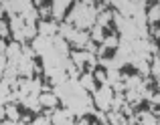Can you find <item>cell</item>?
<instances>
[{"mask_svg": "<svg viewBox=\"0 0 160 125\" xmlns=\"http://www.w3.org/2000/svg\"><path fill=\"white\" fill-rule=\"evenodd\" d=\"M95 18H98V8L89 6V4H83L77 0V4L71 8L69 16H67V24L85 30V28H91L95 24Z\"/></svg>", "mask_w": 160, "mask_h": 125, "instance_id": "cell-1", "label": "cell"}, {"mask_svg": "<svg viewBox=\"0 0 160 125\" xmlns=\"http://www.w3.org/2000/svg\"><path fill=\"white\" fill-rule=\"evenodd\" d=\"M59 36L61 39H65L67 40V44H73V47H77V49H85V44L89 43V35H87L85 30H81V28H75V26H71V24H67V22H63L61 26H59Z\"/></svg>", "mask_w": 160, "mask_h": 125, "instance_id": "cell-2", "label": "cell"}, {"mask_svg": "<svg viewBox=\"0 0 160 125\" xmlns=\"http://www.w3.org/2000/svg\"><path fill=\"white\" fill-rule=\"evenodd\" d=\"M112 99H113V89L109 85H102L99 89L93 91V105L98 111H103V113H108L109 107H112Z\"/></svg>", "mask_w": 160, "mask_h": 125, "instance_id": "cell-3", "label": "cell"}, {"mask_svg": "<svg viewBox=\"0 0 160 125\" xmlns=\"http://www.w3.org/2000/svg\"><path fill=\"white\" fill-rule=\"evenodd\" d=\"M49 119H51V125H73L75 123V115L69 109H55Z\"/></svg>", "mask_w": 160, "mask_h": 125, "instance_id": "cell-4", "label": "cell"}, {"mask_svg": "<svg viewBox=\"0 0 160 125\" xmlns=\"http://www.w3.org/2000/svg\"><path fill=\"white\" fill-rule=\"evenodd\" d=\"M57 30H59V26L55 22H51V20H41L37 24V35H41V36H55Z\"/></svg>", "mask_w": 160, "mask_h": 125, "instance_id": "cell-5", "label": "cell"}, {"mask_svg": "<svg viewBox=\"0 0 160 125\" xmlns=\"http://www.w3.org/2000/svg\"><path fill=\"white\" fill-rule=\"evenodd\" d=\"M57 103H59V99H57V95H55V93H51V91H41V95H39L41 109H43V107H47V109H55Z\"/></svg>", "mask_w": 160, "mask_h": 125, "instance_id": "cell-6", "label": "cell"}, {"mask_svg": "<svg viewBox=\"0 0 160 125\" xmlns=\"http://www.w3.org/2000/svg\"><path fill=\"white\" fill-rule=\"evenodd\" d=\"M77 81H79V85H81L87 93H93V91L98 89V87H95V79H93V75H91V73H83L81 79H77Z\"/></svg>", "mask_w": 160, "mask_h": 125, "instance_id": "cell-7", "label": "cell"}, {"mask_svg": "<svg viewBox=\"0 0 160 125\" xmlns=\"http://www.w3.org/2000/svg\"><path fill=\"white\" fill-rule=\"evenodd\" d=\"M146 20H148V24H156L160 20V4H152V6L148 8V12H146Z\"/></svg>", "mask_w": 160, "mask_h": 125, "instance_id": "cell-8", "label": "cell"}, {"mask_svg": "<svg viewBox=\"0 0 160 125\" xmlns=\"http://www.w3.org/2000/svg\"><path fill=\"white\" fill-rule=\"evenodd\" d=\"M138 121H140V125H160L158 119L154 117L150 111H144V113H138Z\"/></svg>", "mask_w": 160, "mask_h": 125, "instance_id": "cell-9", "label": "cell"}, {"mask_svg": "<svg viewBox=\"0 0 160 125\" xmlns=\"http://www.w3.org/2000/svg\"><path fill=\"white\" fill-rule=\"evenodd\" d=\"M150 71H152L156 77H160V55H158V53L152 55V67H150Z\"/></svg>", "mask_w": 160, "mask_h": 125, "instance_id": "cell-10", "label": "cell"}, {"mask_svg": "<svg viewBox=\"0 0 160 125\" xmlns=\"http://www.w3.org/2000/svg\"><path fill=\"white\" fill-rule=\"evenodd\" d=\"M8 35H10V30H8V24L4 22V20H0V39H6Z\"/></svg>", "mask_w": 160, "mask_h": 125, "instance_id": "cell-11", "label": "cell"}, {"mask_svg": "<svg viewBox=\"0 0 160 125\" xmlns=\"http://www.w3.org/2000/svg\"><path fill=\"white\" fill-rule=\"evenodd\" d=\"M4 69H6V57H4V53H0V79L4 75Z\"/></svg>", "mask_w": 160, "mask_h": 125, "instance_id": "cell-12", "label": "cell"}, {"mask_svg": "<svg viewBox=\"0 0 160 125\" xmlns=\"http://www.w3.org/2000/svg\"><path fill=\"white\" fill-rule=\"evenodd\" d=\"M0 125H24L22 121H0Z\"/></svg>", "mask_w": 160, "mask_h": 125, "instance_id": "cell-13", "label": "cell"}, {"mask_svg": "<svg viewBox=\"0 0 160 125\" xmlns=\"http://www.w3.org/2000/svg\"><path fill=\"white\" fill-rule=\"evenodd\" d=\"M4 117H6V115H4V105H2V103H0V121H2Z\"/></svg>", "mask_w": 160, "mask_h": 125, "instance_id": "cell-14", "label": "cell"}, {"mask_svg": "<svg viewBox=\"0 0 160 125\" xmlns=\"http://www.w3.org/2000/svg\"><path fill=\"white\" fill-rule=\"evenodd\" d=\"M158 123H160V111H158Z\"/></svg>", "mask_w": 160, "mask_h": 125, "instance_id": "cell-15", "label": "cell"}]
</instances>
